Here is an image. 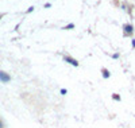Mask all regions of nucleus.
Masks as SVG:
<instances>
[{"instance_id":"f03ea898","label":"nucleus","mask_w":135,"mask_h":128,"mask_svg":"<svg viewBox=\"0 0 135 128\" xmlns=\"http://www.w3.org/2000/svg\"><path fill=\"white\" fill-rule=\"evenodd\" d=\"M65 61H68V62H69V64L74 65V66H77V65H78V62H77V61H74V59L69 58V57H65Z\"/></svg>"},{"instance_id":"f257e3e1","label":"nucleus","mask_w":135,"mask_h":128,"mask_svg":"<svg viewBox=\"0 0 135 128\" xmlns=\"http://www.w3.org/2000/svg\"><path fill=\"white\" fill-rule=\"evenodd\" d=\"M10 80H11L10 75L7 74V73H4V72H1V70H0V81H1V82H8Z\"/></svg>"},{"instance_id":"7ed1b4c3","label":"nucleus","mask_w":135,"mask_h":128,"mask_svg":"<svg viewBox=\"0 0 135 128\" xmlns=\"http://www.w3.org/2000/svg\"><path fill=\"white\" fill-rule=\"evenodd\" d=\"M126 31H127V32H132V27H131V26H126Z\"/></svg>"},{"instance_id":"20e7f679","label":"nucleus","mask_w":135,"mask_h":128,"mask_svg":"<svg viewBox=\"0 0 135 128\" xmlns=\"http://www.w3.org/2000/svg\"><path fill=\"white\" fill-rule=\"evenodd\" d=\"M104 77H109V73H108L107 70H104Z\"/></svg>"}]
</instances>
